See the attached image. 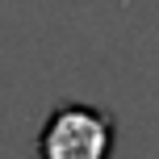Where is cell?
<instances>
[{"label": "cell", "instance_id": "cell-1", "mask_svg": "<svg viewBox=\"0 0 159 159\" xmlns=\"http://www.w3.org/2000/svg\"><path fill=\"white\" fill-rule=\"evenodd\" d=\"M117 126L92 105H55L38 130V159H113Z\"/></svg>", "mask_w": 159, "mask_h": 159}]
</instances>
